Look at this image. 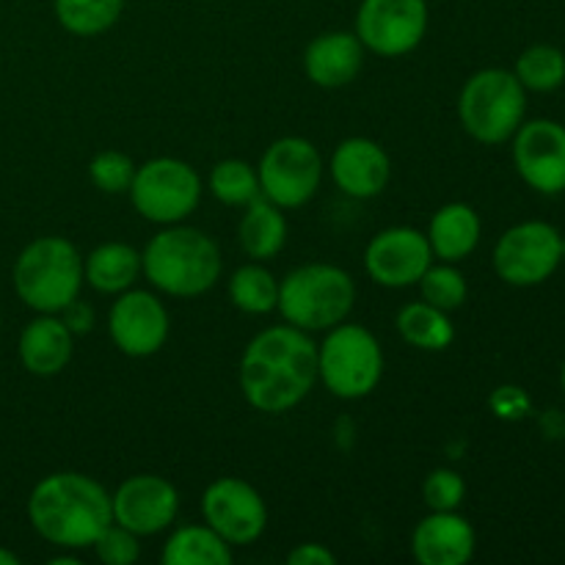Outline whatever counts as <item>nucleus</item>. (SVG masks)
Wrapping results in <instances>:
<instances>
[{"instance_id":"obj_38","label":"nucleus","mask_w":565,"mask_h":565,"mask_svg":"<svg viewBox=\"0 0 565 565\" xmlns=\"http://www.w3.org/2000/svg\"><path fill=\"white\" fill-rule=\"evenodd\" d=\"M561 384H563V392H565V362H563V370H561Z\"/></svg>"},{"instance_id":"obj_6","label":"nucleus","mask_w":565,"mask_h":565,"mask_svg":"<svg viewBox=\"0 0 565 565\" xmlns=\"http://www.w3.org/2000/svg\"><path fill=\"white\" fill-rule=\"evenodd\" d=\"M527 114V88L508 70H480L458 94V119L480 143L511 141Z\"/></svg>"},{"instance_id":"obj_33","label":"nucleus","mask_w":565,"mask_h":565,"mask_svg":"<svg viewBox=\"0 0 565 565\" xmlns=\"http://www.w3.org/2000/svg\"><path fill=\"white\" fill-rule=\"evenodd\" d=\"M425 505L430 511H458L467 497V483L452 469H434L423 483Z\"/></svg>"},{"instance_id":"obj_17","label":"nucleus","mask_w":565,"mask_h":565,"mask_svg":"<svg viewBox=\"0 0 565 565\" xmlns=\"http://www.w3.org/2000/svg\"><path fill=\"white\" fill-rule=\"evenodd\" d=\"M331 180L353 199H373L392 180V160L381 143L370 138H345L331 154Z\"/></svg>"},{"instance_id":"obj_3","label":"nucleus","mask_w":565,"mask_h":565,"mask_svg":"<svg viewBox=\"0 0 565 565\" xmlns=\"http://www.w3.org/2000/svg\"><path fill=\"white\" fill-rule=\"evenodd\" d=\"M141 270L154 290L171 298H196L213 290L221 276V252L210 235L193 226L158 232L141 252Z\"/></svg>"},{"instance_id":"obj_8","label":"nucleus","mask_w":565,"mask_h":565,"mask_svg":"<svg viewBox=\"0 0 565 565\" xmlns=\"http://www.w3.org/2000/svg\"><path fill=\"white\" fill-rule=\"evenodd\" d=\"M130 202L141 218L171 226L185 221L202 202V180L180 158H154L136 166Z\"/></svg>"},{"instance_id":"obj_14","label":"nucleus","mask_w":565,"mask_h":565,"mask_svg":"<svg viewBox=\"0 0 565 565\" xmlns=\"http://www.w3.org/2000/svg\"><path fill=\"white\" fill-rule=\"evenodd\" d=\"M108 331L114 345L125 356L143 359L166 345L171 331L169 309L154 292L125 290L116 296L108 315Z\"/></svg>"},{"instance_id":"obj_13","label":"nucleus","mask_w":565,"mask_h":565,"mask_svg":"<svg viewBox=\"0 0 565 565\" xmlns=\"http://www.w3.org/2000/svg\"><path fill=\"white\" fill-rule=\"evenodd\" d=\"M430 263H434V252H430L428 237L414 226L381 230L364 252V270L370 279L390 290L417 285Z\"/></svg>"},{"instance_id":"obj_39","label":"nucleus","mask_w":565,"mask_h":565,"mask_svg":"<svg viewBox=\"0 0 565 565\" xmlns=\"http://www.w3.org/2000/svg\"><path fill=\"white\" fill-rule=\"evenodd\" d=\"M563 263H565V237H563Z\"/></svg>"},{"instance_id":"obj_35","label":"nucleus","mask_w":565,"mask_h":565,"mask_svg":"<svg viewBox=\"0 0 565 565\" xmlns=\"http://www.w3.org/2000/svg\"><path fill=\"white\" fill-rule=\"evenodd\" d=\"M58 318L64 320L66 329H70L72 334H88V331L94 329V309L88 307L86 301H81V298L66 303V307L58 312Z\"/></svg>"},{"instance_id":"obj_31","label":"nucleus","mask_w":565,"mask_h":565,"mask_svg":"<svg viewBox=\"0 0 565 565\" xmlns=\"http://www.w3.org/2000/svg\"><path fill=\"white\" fill-rule=\"evenodd\" d=\"M88 177H92L97 191L114 193L116 196V193L130 191L132 177H136V163L125 152L105 149V152L94 154V160L88 163Z\"/></svg>"},{"instance_id":"obj_26","label":"nucleus","mask_w":565,"mask_h":565,"mask_svg":"<svg viewBox=\"0 0 565 565\" xmlns=\"http://www.w3.org/2000/svg\"><path fill=\"white\" fill-rule=\"evenodd\" d=\"M127 0H53L55 20L72 36H99L125 11Z\"/></svg>"},{"instance_id":"obj_36","label":"nucleus","mask_w":565,"mask_h":565,"mask_svg":"<svg viewBox=\"0 0 565 565\" xmlns=\"http://www.w3.org/2000/svg\"><path fill=\"white\" fill-rule=\"evenodd\" d=\"M290 565H337V555L323 544H301L287 555Z\"/></svg>"},{"instance_id":"obj_1","label":"nucleus","mask_w":565,"mask_h":565,"mask_svg":"<svg viewBox=\"0 0 565 565\" xmlns=\"http://www.w3.org/2000/svg\"><path fill=\"white\" fill-rule=\"evenodd\" d=\"M246 403L265 414H285L318 381V342L296 326H270L246 345L237 367Z\"/></svg>"},{"instance_id":"obj_7","label":"nucleus","mask_w":565,"mask_h":565,"mask_svg":"<svg viewBox=\"0 0 565 565\" xmlns=\"http://www.w3.org/2000/svg\"><path fill=\"white\" fill-rule=\"evenodd\" d=\"M384 375L379 337L359 323H337L318 345V379L342 401H362Z\"/></svg>"},{"instance_id":"obj_27","label":"nucleus","mask_w":565,"mask_h":565,"mask_svg":"<svg viewBox=\"0 0 565 565\" xmlns=\"http://www.w3.org/2000/svg\"><path fill=\"white\" fill-rule=\"evenodd\" d=\"M226 290H230V301L235 303V309L246 315H268L274 312L276 301H279V281L257 259L237 268L230 276Z\"/></svg>"},{"instance_id":"obj_24","label":"nucleus","mask_w":565,"mask_h":565,"mask_svg":"<svg viewBox=\"0 0 565 565\" xmlns=\"http://www.w3.org/2000/svg\"><path fill=\"white\" fill-rule=\"evenodd\" d=\"M163 565H230L232 546L210 524L174 530L163 544Z\"/></svg>"},{"instance_id":"obj_12","label":"nucleus","mask_w":565,"mask_h":565,"mask_svg":"<svg viewBox=\"0 0 565 565\" xmlns=\"http://www.w3.org/2000/svg\"><path fill=\"white\" fill-rule=\"evenodd\" d=\"M204 524L230 546H248L268 527V508L263 494L241 478H221L202 494Z\"/></svg>"},{"instance_id":"obj_23","label":"nucleus","mask_w":565,"mask_h":565,"mask_svg":"<svg viewBox=\"0 0 565 565\" xmlns=\"http://www.w3.org/2000/svg\"><path fill=\"white\" fill-rule=\"evenodd\" d=\"M237 237H241L243 252L257 263L274 259L287 243V218L279 204L270 199L257 196L246 204L241 224H237Z\"/></svg>"},{"instance_id":"obj_29","label":"nucleus","mask_w":565,"mask_h":565,"mask_svg":"<svg viewBox=\"0 0 565 565\" xmlns=\"http://www.w3.org/2000/svg\"><path fill=\"white\" fill-rule=\"evenodd\" d=\"M513 75L527 92H555L565 83V53L555 44H533L516 58Z\"/></svg>"},{"instance_id":"obj_32","label":"nucleus","mask_w":565,"mask_h":565,"mask_svg":"<svg viewBox=\"0 0 565 565\" xmlns=\"http://www.w3.org/2000/svg\"><path fill=\"white\" fill-rule=\"evenodd\" d=\"M94 555L99 557V563L105 565H132L141 557V544H138V535L130 533L121 524L110 522L108 527L99 533V539L92 544Z\"/></svg>"},{"instance_id":"obj_25","label":"nucleus","mask_w":565,"mask_h":565,"mask_svg":"<svg viewBox=\"0 0 565 565\" xmlns=\"http://www.w3.org/2000/svg\"><path fill=\"white\" fill-rule=\"evenodd\" d=\"M397 334L419 351H445L456 340L450 312L428 301H414L397 312Z\"/></svg>"},{"instance_id":"obj_4","label":"nucleus","mask_w":565,"mask_h":565,"mask_svg":"<svg viewBox=\"0 0 565 565\" xmlns=\"http://www.w3.org/2000/svg\"><path fill=\"white\" fill-rule=\"evenodd\" d=\"M11 279L14 292L28 309L39 315H58L81 296L83 257L66 237H36L20 252Z\"/></svg>"},{"instance_id":"obj_15","label":"nucleus","mask_w":565,"mask_h":565,"mask_svg":"<svg viewBox=\"0 0 565 565\" xmlns=\"http://www.w3.org/2000/svg\"><path fill=\"white\" fill-rule=\"evenodd\" d=\"M513 166L533 191H565V127L555 119L522 121L513 132Z\"/></svg>"},{"instance_id":"obj_18","label":"nucleus","mask_w":565,"mask_h":565,"mask_svg":"<svg viewBox=\"0 0 565 565\" xmlns=\"http://www.w3.org/2000/svg\"><path fill=\"white\" fill-rule=\"evenodd\" d=\"M475 546V527L458 511H430L412 535V555L423 565H467Z\"/></svg>"},{"instance_id":"obj_9","label":"nucleus","mask_w":565,"mask_h":565,"mask_svg":"<svg viewBox=\"0 0 565 565\" xmlns=\"http://www.w3.org/2000/svg\"><path fill=\"white\" fill-rule=\"evenodd\" d=\"M259 191L281 210L303 207L323 182V158L307 138L287 136L270 143L259 160Z\"/></svg>"},{"instance_id":"obj_2","label":"nucleus","mask_w":565,"mask_h":565,"mask_svg":"<svg viewBox=\"0 0 565 565\" xmlns=\"http://www.w3.org/2000/svg\"><path fill=\"white\" fill-rule=\"evenodd\" d=\"M28 522L58 550H86L114 522L110 494L88 475H47L28 497Z\"/></svg>"},{"instance_id":"obj_19","label":"nucleus","mask_w":565,"mask_h":565,"mask_svg":"<svg viewBox=\"0 0 565 565\" xmlns=\"http://www.w3.org/2000/svg\"><path fill=\"white\" fill-rule=\"evenodd\" d=\"M364 64V44L356 33L331 31L309 42L303 53V72L320 88H342L356 81Z\"/></svg>"},{"instance_id":"obj_21","label":"nucleus","mask_w":565,"mask_h":565,"mask_svg":"<svg viewBox=\"0 0 565 565\" xmlns=\"http://www.w3.org/2000/svg\"><path fill=\"white\" fill-rule=\"evenodd\" d=\"M425 237H428L434 257H439L441 263H461L480 243L478 210L467 202L445 204L434 213Z\"/></svg>"},{"instance_id":"obj_30","label":"nucleus","mask_w":565,"mask_h":565,"mask_svg":"<svg viewBox=\"0 0 565 565\" xmlns=\"http://www.w3.org/2000/svg\"><path fill=\"white\" fill-rule=\"evenodd\" d=\"M417 285L419 292H423V301L434 303L436 309H445V312L463 307L469 296L467 279H463V274L452 263H430Z\"/></svg>"},{"instance_id":"obj_28","label":"nucleus","mask_w":565,"mask_h":565,"mask_svg":"<svg viewBox=\"0 0 565 565\" xmlns=\"http://www.w3.org/2000/svg\"><path fill=\"white\" fill-rule=\"evenodd\" d=\"M207 185H210V193H213L221 204H226V207H246V204H252L254 199L263 196V191H259L257 169L248 166L246 160H237V158L215 163L213 169H210Z\"/></svg>"},{"instance_id":"obj_10","label":"nucleus","mask_w":565,"mask_h":565,"mask_svg":"<svg viewBox=\"0 0 565 565\" xmlns=\"http://www.w3.org/2000/svg\"><path fill=\"white\" fill-rule=\"evenodd\" d=\"M563 263V235L546 221L511 226L494 246V270L505 285H544Z\"/></svg>"},{"instance_id":"obj_5","label":"nucleus","mask_w":565,"mask_h":565,"mask_svg":"<svg viewBox=\"0 0 565 565\" xmlns=\"http://www.w3.org/2000/svg\"><path fill=\"white\" fill-rule=\"evenodd\" d=\"M356 285L351 274L329 263H309L279 281L276 309L290 326L303 331H329L348 320Z\"/></svg>"},{"instance_id":"obj_11","label":"nucleus","mask_w":565,"mask_h":565,"mask_svg":"<svg viewBox=\"0 0 565 565\" xmlns=\"http://www.w3.org/2000/svg\"><path fill=\"white\" fill-rule=\"evenodd\" d=\"M428 33V0H362L356 36L364 50L397 58L419 47Z\"/></svg>"},{"instance_id":"obj_37","label":"nucleus","mask_w":565,"mask_h":565,"mask_svg":"<svg viewBox=\"0 0 565 565\" xmlns=\"http://www.w3.org/2000/svg\"><path fill=\"white\" fill-rule=\"evenodd\" d=\"M0 565H20V557L0 546Z\"/></svg>"},{"instance_id":"obj_22","label":"nucleus","mask_w":565,"mask_h":565,"mask_svg":"<svg viewBox=\"0 0 565 565\" xmlns=\"http://www.w3.org/2000/svg\"><path fill=\"white\" fill-rule=\"evenodd\" d=\"M141 274V254L127 243H103L83 259V281L103 296L130 290Z\"/></svg>"},{"instance_id":"obj_16","label":"nucleus","mask_w":565,"mask_h":565,"mask_svg":"<svg viewBox=\"0 0 565 565\" xmlns=\"http://www.w3.org/2000/svg\"><path fill=\"white\" fill-rule=\"evenodd\" d=\"M114 522L130 533L158 535L177 519L180 494L174 486L160 475H132L110 494Z\"/></svg>"},{"instance_id":"obj_34","label":"nucleus","mask_w":565,"mask_h":565,"mask_svg":"<svg viewBox=\"0 0 565 565\" xmlns=\"http://www.w3.org/2000/svg\"><path fill=\"white\" fill-rule=\"evenodd\" d=\"M489 406L491 412H494V417L505 419V423H516V419L527 417L533 403H530V395L522 390V386L505 384V386H497V390L491 392Z\"/></svg>"},{"instance_id":"obj_20","label":"nucleus","mask_w":565,"mask_h":565,"mask_svg":"<svg viewBox=\"0 0 565 565\" xmlns=\"http://www.w3.org/2000/svg\"><path fill=\"white\" fill-rule=\"evenodd\" d=\"M72 337L75 334L66 329V323L58 315H39V318H33L22 329L20 345H17L22 367L31 375H39V379L58 375L72 359V348H75Z\"/></svg>"}]
</instances>
